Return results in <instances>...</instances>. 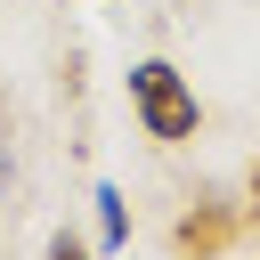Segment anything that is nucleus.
<instances>
[{
    "instance_id": "obj_3",
    "label": "nucleus",
    "mask_w": 260,
    "mask_h": 260,
    "mask_svg": "<svg viewBox=\"0 0 260 260\" xmlns=\"http://www.w3.org/2000/svg\"><path fill=\"white\" fill-rule=\"evenodd\" d=\"M49 260H89V244H81V236H65V228H57V236H49Z\"/></svg>"
},
{
    "instance_id": "obj_2",
    "label": "nucleus",
    "mask_w": 260,
    "mask_h": 260,
    "mask_svg": "<svg viewBox=\"0 0 260 260\" xmlns=\"http://www.w3.org/2000/svg\"><path fill=\"white\" fill-rule=\"evenodd\" d=\"M98 244H106V252L130 244V203H122V187H98Z\"/></svg>"
},
{
    "instance_id": "obj_1",
    "label": "nucleus",
    "mask_w": 260,
    "mask_h": 260,
    "mask_svg": "<svg viewBox=\"0 0 260 260\" xmlns=\"http://www.w3.org/2000/svg\"><path fill=\"white\" fill-rule=\"evenodd\" d=\"M130 114L154 146H187L203 130V106H195V81L171 65V57H138L130 65Z\"/></svg>"
},
{
    "instance_id": "obj_4",
    "label": "nucleus",
    "mask_w": 260,
    "mask_h": 260,
    "mask_svg": "<svg viewBox=\"0 0 260 260\" xmlns=\"http://www.w3.org/2000/svg\"><path fill=\"white\" fill-rule=\"evenodd\" d=\"M8 187H16V171H8V146H0V203H8Z\"/></svg>"
}]
</instances>
